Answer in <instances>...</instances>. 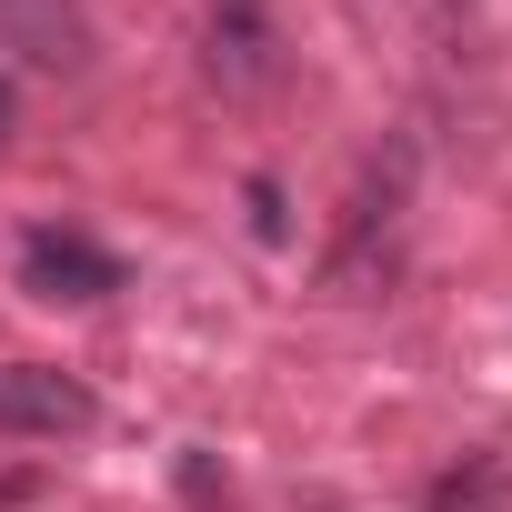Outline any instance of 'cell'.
Segmentation results:
<instances>
[{
    "label": "cell",
    "mask_w": 512,
    "mask_h": 512,
    "mask_svg": "<svg viewBox=\"0 0 512 512\" xmlns=\"http://www.w3.org/2000/svg\"><path fill=\"white\" fill-rule=\"evenodd\" d=\"M0 51L21 71H51V81H81L101 61V21L81 0H0Z\"/></svg>",
    "instance_id": "6da1fadb"
},
{
    "label": "cell",
    "mask_w": 512,
    "mask_h": 512,
    "mask_svg": "<svg viewBox=\"0 0 512 512\" xmlns=\"http://www.w3.org/2000/svg\"><path fill=\"white\" fill-rule=\"evenodd\" d=\"M121 282H131L121 251H101L91 231H61V221L21 231V292H41V302H111Z\"/></svg>",
    "instance_id": "7a4b0ae2"
},
{
    "label": "cell",
    "mask_w": 512,
    "mask_h": 512,
    "mask_svg": "<svg viewBox=\"0 0 512 512\" xmlns=\"http://www.w3.org/2000/svg\"><path fill=\"white\" fill-rule=\"evenodd\" d=\"M101 422L91 382H71L61 362H0V432H31V442H81Z\"/></svg>",
    "instance_id": "3957f363"
},
{
    "label": "cell",
    "mask_w": 512,
    "mask_h": 512,
    "mask_svg": "<svg viewBox=\"0 0 512 512\" xmlns=\"http://www.w3.org/2000/svg\"><path fill=\"white\" fill-rule=\"evenodd\" d=\"M211 81L221 91H272L282 81V31H272V0H211Z\"/></svg>",
    "instance_id": "277c9868"
},
{
    "label": "cell",
    "mask_w": 512,
    "mask_h": 512,
    "mask_svg": "<svg viewBox=\"0 0 512 512\" xmlns=\"http://www.w3.org/2000/svg\"><path fill=\"white\" fill-rule=\"evenodd\" d=\"M251 231H262V241H292V221H282V191H272V181H251Z\"/></svg>",
    "instance_id": "5b68a950"
},
{
    "label": "cell",
    "mask_w": 512,
    "mask_h": 512,
    "mask_svg": "<svg viewBox=\"0 0 512 512\" xmlns=\"http://www.w3.org/2000/svg\"><path fill=\"white\" fill-rule=\"evenodd\" d=\"M0 141H11V91H0Z\"/></svg>",
    "instance_id": "8992f818"
}]
</instances>
